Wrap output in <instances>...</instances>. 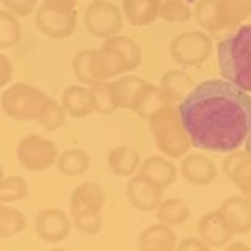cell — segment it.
<instances>
[{"instance_id":"cell-1","label":"cell","mask_w":251,"mask_h":251,"mask_svg":"<svg viewBox=\"0 0 251 251\" xmlns=\"http://www.w3.org/2000/svg\"><path fill=\"white\" fill-rule=\"evenodd\" d=\"M177 111L192 145L200 150L235 151L251 127V99L227 79L200 82Z\"/></svg>"},{"instance_id":"cell-2","label":"cell","mask_w":251,"mask_h":251,"mask_svg":"<svg viewBox=\"0 0 251 251\" xmlns=\"http://www.w3.org/2000/svg\"><path fill=\"white\" fill-rule=\"evenodd\" d=\"M218 65L227 81L251 92V25H245L218 45Z\"/></svg>"},{"instance_id":"cell-3","label":"cell","mask_w":251,"mask_h":251,"mask_svg":"<svg viewBox=\"0 0 251 251\" xmlns=\"http://www.w3.org/2000/svg\"><path fill=\"white\" fill-rule=\"evenodd\" d=\"M71 214L74 226L84 233L95 235L101 229V208L105 204V192L95 182L79 185L71 195Z\"/></svg>"},{"instance_id":"cell-4","label":"cell","mask_w":251,"mask_h":251,"mask_svg":"<svg viewBox=\"0 0 251 251\" xmlns=\"http://www.w3.org/2000/svg\"><path fill=\"white\" fill-rule=\"evenodd\" d=\"M150 127L158 148L171 158L185 155L192 145L184 124L180 121L179 111L171 105L150 119Z\"/></svg>"},{"instance_id":"cell-5","label":"cell","mask_w":251,"mask_h":251,"mask_svg":"<svg viewBox=\"0 0 251 251\" xmlns=\"http://www.w3.org/2000/svg\"><path fill=\"white\" fill-rule=\"evenodd\" d=\"M49 101L50 99L42 90L25 82L13 84L2 95V108L5 115L18 121H31V119L37 121Z\"/></svg>"},{"instance_id":"cell-6","label":"cell","mask_w":251,"mask_h":251,"mask_svg":"<svg viewBox=\"0 0 251 251\" xmlns=\"http://www.w3.org/2000/svg\"><path fill=\"white\" fill-rule=\"evenodd\" d=\"M76 10L74 5L44 2L36 15V26L44 36L52 39L70 37L76 29Z\"/></svg>"},{"instance_id":"cell-7","label":"cell","mask_w":251,"mask_h":251,"mask_svg":"<svg viewBox=\"0 0 251 251\" xmlns=\"http://www.w3.org/2000/svg\"><path fill=\"white\" fill-rule=\"evenodd\" d=\"M84 23L92 36L110 39L123 29V13L115 3L95 0L85 8Z\"/></svg>"},{"instance_id":"cell-8","label":"cell","mask_w":251,"mask_h":251,"mask_svg":"<svg viewBox=\"0 0 251 251\" xmlns=\"http://www.w3.org/2000/svg\"><path fill=\"white\" fill-rule=\"evenodd\" d=\"M211 49H213V44L204 32L187 31L171 42L169 53L174 61L180 63V65L198 66L208 60Z\"/></svg>"},{"instance_id":"cell-9","label":"cell","mask_w":251,"mask_h":251,"mask_svg":"<svg viewBox=\"0 0 251 251\" xmlns=\"http://www.w3.org/2000/svg\"><path fill=\"white\" fill-rule=\"evenodd\" d=\"M58 150L52 140L39 135H27L18 147V159L29 171H45L58 161Z\"/></svg>"},{"instance_id":"cell-10","label":"cell","mask_w":251,"mask_h":251,"mask_svg":"<svg viewBox=\"0 0 251 251\" xmlns=\"http://www.w3.org/2000/svg\"><path fill=\"white\" fill-rule=\"evenodd\" d=\"M70 218L60 209H45L36 218V233L45 242H61L70 235Z\"/></svg>"},{"instance_id":"cell-11","label":"cell","mask_w":251,"mask_h":251,"mask_svg":"<svg viewBox=\"0 0 251 251\" xmlns=\"http://www.w3.org/2000/svg\"><path fill=\"white\" fill-rule=\"evenodd\" d=\"M163 188L151 184L150 180L144 179L142 176L130 179L126 193H127L129 201L134 204L137 209L142 211H155L159 208L163 201Z\"/></svg>"},{"instance_id":"cell-12","label":"cell","mask_w":251,"mask_h":251,"mask_svg":"<svg viewBox=\"0 0 251 251\" xmlns=\"http://www.w3.org/2000/svg\"><path fill=\"white\" fill-rule=\"evenodd\" d=\"M227 226L235 233H247L251 230V201L248 198L233 197L227 198L219 208Z\"/></svg>"},{"instance_id":"cell-13","label":"cell","mask_w":251,"mask_h":251,"mask_svg":"<svg viewBox=\"0 0 251 251\" xmlns=\"http://www.w3.org/2000/svg\"><path fill=\"white\" fill-rule=\"evenodd\" d=\"M224 169L226 176L232 179L240 188L245 198L251 201V155L247 151H233L224 159Z\"/></svg>"},{"instance_id":"cell-14","label":"cell","mask_w":251,"mask_h":251,"mask_svg":"<svg viewBox=\"0 0 251 251\" xmlns=\"http://www.w3.org/2000/svg\"><path fill=\"white\" fill-rule=\"evenodd\" d=\"M139 176L150 180L156 187L164 188L174 184V180L177 179V168L164 156H150L140 164Z\"/></svg>"},{"instance_id":"cell-15","label":"cell","mask_w":251,"mask_h":251,"mask_svg":"<svg viewBox=\"0 0 251 251\" xmlns=\"http://www.w3.org/2000/svg\"><path fill=\"white\" fill-rule=\"evenodd\" d=\"M198 232L201 240L209 247H224L229 243L233 232L222 218L221 211H211L198 224Z\"/></svg>"},{"instance_id":"cell-16","label":"cell","mask_w":251,"mask_h":251,"mask_svg":"<svg viewBox=\"0 0 251 251\" xmlns=\"http://www.w3.org/2000/svg\"><path fill=\"white\" fill-rule=\"evenodd\" d=\"M182 176L195 185H208L216 180L218 171L214 163L204 155H188L180 164Z\"/></svg>"},{"instance_id":"cell-17","label":"cell","mask_w":251,"mask_h":251,"mask_svg":"<svg viewBox=\"0 0 251 251\" xmlns=\"http://www.w3.org/2000/svg\"><path fill=\"white\" fill-rule=\"evenodd\" d=\"M61 105L68 115L74 118H84L95 111L92 90L84 85H71L61 95Z\"/></svg>"},{"instance_id":"cell-18","label":"cell","mask_w":251,"mask_h":251,"mask_svg":"<svg viewBox=\"0 0 251 251\" xmlns=\"http://www.w3.org/2000/svg\"><path fill=\"white\" fill-rule=\"evenodd\" d=\"M161 0H123V11L130 25L147 26L161 16Z\"/></svg>"},{"instance_id":"cell-19","label":"cell","mask_w":251,"mask_h":251,"mask_svg":"<svg viewBox=\"0 0 251 251\" xmlns=\"http://www.w3.org/2000/svg\"><path fill=\"white\" fill-rule=\"evenodd\" d=\"M140 250L145 251H171L176 248V233L168 224L150 226L140 233L139 238Z\"/></svg>"},{"instance_id":"cell-20","label":"cell","mask_w":251,"mask_h":251,"mask_svg":"<svg viewBox=\"0 0 251 251\" xmlns=\"http://www.w3.org/2000/svg\"><path fill=\"white\" fill-rule=\"evenodd\" d=\"M171 105V101L161 87H155V85L148 84L147 87L142 90V94L137 99L135 105L132 110L137 113L139 116L145 118V119H151L155 118L159 111H163L164 108H168Z\"/></svg>"},{"instance_id":"cell-21","label":"cell","mask_w":251,"mask_h":251,"mask_svg":"<svg viewBox=\"0 0 251 251\" xmlns=\"http://www.w3.org/2000/svg\"><path fill=\"white\" fill-rule=\"evenodd\" d=\"M197 23L209 32H219L227 29L224 16H222L219 0H200L193 11Z\"/></svg>"},{"instance_id":"cell-22","label":"cell","mask_w":251,"mask_h":251,"mask_svg":"<svg viewBox=\"0 0 251 251\" xmlns=\"http://www.w3.org/2000/svg\"><path fill=\"white\" fill-rule=\"evenodd\" d=\"M111 84H113V92H115L118 106L130 108V110L134 108L137 99H139V95L142 94V90L148 85L145 79H142L139 76H126Z\"/></svg>"},{"instance_id":"cell-23","label":"cell","mask_w":251,"mask_h":251,"mask_svg":"<svg viewBox=\"0 0 251 251\" xmlns=\"http://www.w3.org/2000/svg\"><path fill=\"white\" fill-rule=\"evenodd\" d=\"M108 164H110V169L115 173L116 176H132L137 169L140 168V155L139 151L132 147H118L115 150L110 151L108 155Z\"/></svg>"},{"instance_id":"cell-24","label":"cell","mask_w":251,"mask_h":251,"mask_svg":"<svg viewBox=\"0 0 251 251\" xmlns=\"http://www.w3.org/2000/svg\"><path fill=\"white\" fill-rule=\"evenodd\" d=\"M73 71L82 84L94 85L101 82L97 66V50H81L73 58Z\"/></svg>"},{"instance_id":"cell-25","label":"cell","mask_w":251,"mask_h":251,"mask_svg":"<svg viewBox=\"0 0 251 251\" xmlns=\"http://www.w3.org/2000/svg\"><path fill=\"white\" fill-rule=\"evenodd\" d=\"M159 87H161L164 95L169 99V101L184 100L192 87V79L187 73L174 70L164 74Z\"/></svg>"},{"instance_id":"cell-26","label":"cell","mask_w":251,"mask_h":251,"mask_svg":"<svg viewBox=\"0 0 251 251\" xmlns=\"http://www.w3.org/2000/svg\"><path fill=\"white\" fill-rule=\"evenodd\" d=\"M56 164L61 174L68 177H76V176H82L89 169L90 158L82 150H66L58 156Z\"/></svg>"},{"instance_id":"cell-27","label":"cell","mask_w":251,"mask_h":251,"mask_svg":"<svg viewBox=\"0 0 251 251\" xmlns=\"http://www.w3.org/2000/svg\"><path fill=\"white\" fill-rule=\"evenodd\" d=\"M106 42L110 44L113 49H116L118 53L123 56V60L126 61V66H127V71L135 70L142 63V50L139 47V44L132 41L130 37L113 36L108 39Z\"/></svg>"},{"instance_id":"cell-28","label":"cell","mask_w":251,"mask_h":251,"mask_svg":"<svg viewBox=\"0 0 251 251\" xmlns=\"http://www.w3.org/2000/svg\"><path fill=\"white\" fill-rule=\"evenodd\" d=\"M188 208L187 204L179 198H169L161 201L158 208V218L161 222L168 226H180L188 219Z\"/></svg>"},{"instance_id":"cell-29","label":"cell","mask_w":251,"mask_h":251,"mask_svg":"<svg viewBox=\"0 0 251 251\" xmlns=\"http://www.w3.org/2000/svg\"><path fill=\"white\" fill-rule=\"evenodd\" d=\"M226 27L232 29L251 15V0H219Z\"/></svg>"},{"instance_id":"cell-30","label":"cell","mask_w":251,"mask_h":251,"mask_svg":"<svg viewBox=\"0 0 251 251\" xmlns=\"http://www.w3.org/2000/svg\"><path fill=\"white\" fill-rule=\"evenodd\" d=\"M94 97V106L95 111L101 113V115H110L115 110H118V101L115 99V92H113V84L101 81L94 85H90Z\"/></svg>"},{"instance_id":"cell-31","label":"cell","mask_w":251,"mask_h":251,"mask_svg":"<svg viewBox=\"0 0 251 251\" xmlns=\"http://www.w3.org/2000/svg\"><path fill=\"white\" fill-rule=\"evenodd\" d=\"M21 37V26L16 15L3 10L0 13V49H10L18 44Z\"/></svg>"},{"instance_id":"cell-32","label":"cell","mask_w":251,"mask_h":251,"mask_svg":"<svg viewBox=\"0 0 251 251\" xmlns=\"http://www.w3.org/2000/svg\"><path fill=\"white\" fill-rule=\"evenodd\" d=\"M26 226V219L20 209L10 208L3 204L0 208V237L8 238L11 235L20 233Z\"/></svg>"},{"instance_id":"cell-33","label":"cell","mask_w":251,"mask_h":251,"mask_svg":"<svg viewBox=\"0 0 251 251\" xmlns=\"http://www.w3.org/2000/svg\"><path fill=\"white\" fill-rule=\"evenodd\" d=\"M27 197V184L18 176H11L0 184V200L2 203H15Z\"/></svg>"},{"instance_id":"cell-34","label":"cell","mask_w":251,"mask_h":251,"mask_svg":"<svg viewBox=\"0 0 251 251\" xmlns=\"http://www.w3.org/2000/svg\"><path fill=\"white\" fill-rule=\"evenodd\" d=\"M193 15L184 0H164L161 5V18L168 23H184Z\"/></svg>"},{"instance_id":"cell-35","label":"cell","mask_w":251,"mask_h":251,"mask_svg":"<svg viewBox=\"0 0 251 251\" xmlns=\"http://www.w3.org/2000/svg\"><path fill=\"white\" fill-rule=\"evenodd\" d=\"M65 113L66 111H65V108H63V105L56 103L55 100L50 99L49 105L45 106L44 113L37 121L41 123L42 127H45L47 130H56L65 124Z\"/></svg>"},{"instance_id":"cell-36","label":"cell","mask_w":251,"mask_h":251,"mask_svg":"<svg viewBox=\"0 0 251 251\" xmlns=\"http://www.w3.org/2000/svg\"><path fill=\"white\" fill-rule=\"evenodd\" d=\"M5 10L16 16H27L31 15L37 5V0H2Z\"/></svg>"},{"instance_id":"cell-37","label":"cell","mask_w":251,"mask_h":251,"mask_svg":"<svg viewBox=\"0 0 251 251\" xmlns=\"http://www.w3.org/2000/svg\"><path fill=\"white\" fill-rule=\"evenodd\" d=\"M0 73H2V85H5L8 81H10V77H11V70H13V68H11V65H10V61H8V58L5 55H2L0 56Z\"/></svg>"},{"instance_id":"cell-38","label":"cell","mask_w":251,"mask_h":251,"mask_svg":"<svg viewBox=\"0 0 251 251\" xmlns=\"http://www.w3.org/2000/svg\"><path fill=\"white\" fill-rule=\"evenodd\" d=\"M208 245L203 240H198V238H185L184 242L179 245L180 250H206Z\"/></svg>"},{"instance_id":"cell-39","label":"cell","mask_w":251,"mask_h":251,"mask_svg":"<svg viewBox=\"0 0 251 251\" xmlns=\"http://www.w3.org/2000/svg\"><path fill=\"white\" fill-rule=\"evenodd\" d=\"M44 2H55V3H68V5H76L77 0H44Z\"/></svg>"},{"instance_id":"cell-40","label":"cell","mask_w":251,"mask_h":251,"mask_svg":"<svg viewBox=\"0 0 251 251\" xmlns=\"http://www.w3.org/2000/svg\"><path fill=\"white\" fill-rule=\"evenodd\" d=\"M237 248H240V250H248L247 245H243V243H235V245H230L229 250H237Z\"/></svg>"},{"instance_id":"cell-41","label":"cell","mask_w":251,"mask_h":251,"mask_svg":"<svg viewBox=\"0 0 251 251\" xmlns=\"http://www.w3.org/2000/svg\"><path fill=\"white\" fill-rule=\"evenodd\" d=\"M247 151L251 155V127H250V132H248V137H247Z\"/></svg>"}]
</instances>
